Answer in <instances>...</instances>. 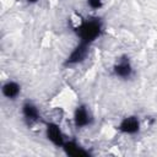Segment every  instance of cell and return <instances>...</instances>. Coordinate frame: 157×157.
Here are the masks:
<instances>
[{
  "mask_svg": "<svg viewBox=\"0 0 157 157\" xmlns=\"http://www.w3.org/2000/svg\"><path fill=\"white\" fill-rule=\"evenodd\" d=\"M103 31V25L99 18H90L86 21H82L78 27L75 28V32L80 39L81 43L85 44H92Z\"/></svg>",
  "mask_w": 157,
  "mask_h": 157,
  "instance_id": "1",
  "label": "cell"
},
{
  "mask_svg": "<svg viewBox=\"0 0 157 157\" xmlns=\"http://www.w3.org/2000/svg\"><path fill=\"white\" fill-rule=\"evenodd\" d=\"M88 47H90L88 44H85V43L78 42V44L72 49V52L65 59L64 65L65 66H72V65H76V64L82 63L85 60L87 53H88Z\"/></svg>",
  "mask_w": 157,
  "mask_h": 157,
  "instance_id": "2",
  "label": "cell"
},
{
  "mask_svg": "<svg viewBox=\"0 0 157 157\" xmlns=\"http://www.w3.org/2000/svg\"><path fill=\"white\" fill-rule=\"evenodd\" d=\"M45 136L56 147H63L65 141H66L60 126L55 123H47L45 124Z\"/></svg>",
  "mask_w": 157,
  "mask_h": 157,
  "instance_id": "3",
  "label": "cell"
},
{
  "mask_svg": "<svg viewBox=\"0 0 157 157\" xmlns=\"http://www.w3.org/2000/svg\"><path fill=\"white\" fill-rule=\"evenodd\" d=\"M132 72H134L132 65H131L129 58H126V56L120 58L113 66V74L120 78H130L132 76Z\"/></svg>",
  "mask_w": 157,
  "mask_h": 157,
  "instance_id": "4",
  "label": "cell"
},
{
  "mask_svg": "<svg viewBox=\"0 0 157 157\" xmlns=\"http://www.w3.org/2000/svg\"><path fill=\"white\" fill-rule=\"evenodd\" d=\"M118 130L123 134L126 135H135L140 131V121L137 117L135 115H129L125 117L118 125Z\"/></svg>",
  "mask_w": 157,
  "mask_h": 157,
  "instance_id": "5",
  "label": "cell"
},
{
  "mask_svg": "<svg viewBox=\"0 0 157 157\" xmlns=\"http://www.w3.org/2000/svg\"><path fill=\"white\" fill-rule=\"evenodd\" d=\"M92 123V118L91 114L87 109V107L85 104H80L76 107L75 112H74V124L75 126L78 128H85L88 126Z\"/></svg>",
  "mask_w": 157,
  "mask_h": 157,
  "instance_id": "6",
  "label": "cell"
},
{
  "mask_svg": "<svg viewBox=\"0 0 157 157\" xmlns=\"http://www.w3.org/2000/svg\"><path fill=\"white\" fill-rule=\"evenodd\" d=\"M65 152V155L71 156V157H90L91 152L78 145L76 141H65L64 146L61 147Z\"/></svg>",
  "mask_w": 157,
  "mask_h": 157,
  "instance_id": "7",
  "label": "cell"
},
{
  "mask_svg": "<svg viewBox=\"0 0 157 157\" xmlns=\"http://www.w3.org/2000/svg\"><path fill=\"white\" fill-rule=\"evenodd\" d=\"M22 115L27 120V123H29V124L38 121L40 118L38 108L32 102H25L22 104Z\"/></svg>",
  "mask_w": 157,
  "mask_h": 157,
  "instance_id": "8",
  "label": "cell"
},
{
  "mask_svg": "<svg viewBox=\"0 0 157 157\" xmlns=\"http://www.w3.org/2000/svg\"><path fill=\"white\" fill-rule=\"evenodd\" d=\"M1 92L7 99H15L21 92V86L15 81H7L2 85Z\"/></svg>",
  "mask_w": 157,
  "mask_h": 157,
  "instance_id": "9",
  "label": "cell"
},
{
  "mask_svg": "<svg viewBox=\"0 0 157 157\" xmlns=\"http://www.w3.org/2000/svg\"><path fill=\"white\" fill-rule=\"evenodd\" d=\"M87 5L92 10H99L103 6V2H102V0H87Z\"/></svg>",
  "mask_w": 157,
  "mask_h": 157,
  "instance_id": "10",
  "label": "cell"
},
{
  "mask_svg": "<svg viewBox=\"0 0 157 157\" xmlns=\"http://www.w3.org/2000/svg\"><path fill=\"white\" fill-rule=\"evenodd\" d=\"M26 1H27L28 4H34V2H37L38 0H26Z\"/></svg>",
  "mask_w": 157,
  "mask_h": 157,
  "instance_id": "11",
  "label": "cell"
}]
</instances>
